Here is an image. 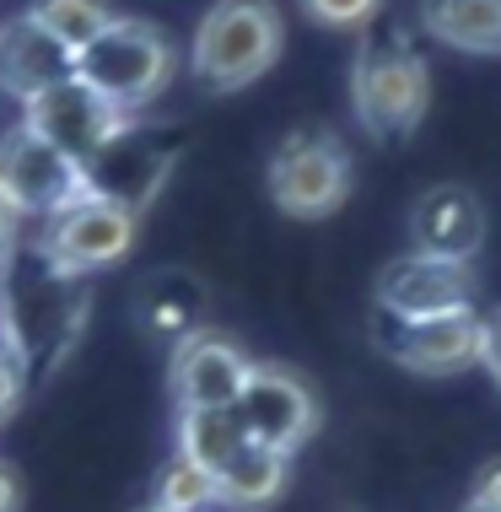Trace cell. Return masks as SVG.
Returning <instances> with one entry per match:
<instances>
[{"instance_id":"52a82bcc","label":"cell","mask_w":501,"mask_h":512,"mask_svg":"<svg viewBox=\"0 0 501 512\" xmlns=\"http://www.w3.org/2000/svg\"><path fill=\"white\" fill-rule=\"evenodd\" d=\"M81 189H87V178L71 157H60L44 135H33L27 124L17 119L6 135H0V195L17 205V216H60L65 205H71Z\"/></svg>"},{"instance_id":"ffe728a7","label":"cell","mask_w":501,"mask_h":512,"mask_svg":"<svg viewBox=\"0 0 501 512\" xmlns=\"http://www.w3.org/2000/svg\"><path fill=\"white\" fill-rule=\"evenodd\" d=\"M151 507L157 512H211V507H221L216 475L200 469L194 459H184V453H173V459L162 464L157 486H151Z\"/></svg>"},{"instance_id":"3957f363","label":"cell","mask_w":501,"mask_h":512,"mask_svg":"<svg viewBox=\"0 0 501 512\" xmlns=\"http://www.w3.org/2000/svg\"><path fill=\"white\" fill-rule=\"evenodd\" d=\"M178 71V49L157 22L114 17L87 49L76 54V76L87 81L103 103H114L124 119H135L167 92Z\"/></svg>"},{"instance_id":"cb8c5ba5","label":"cell","mask_w":501,"mask_h":512,"mask_svg":"<svg viewBox=\"0 0 501 512\" xmlns=\"http://www.w3.org/2000/svg\"><path fill=\"white\" fill-rule=\"evenodd\" d=\"M469 502H491V507H501V459L480 469V480H475V491H469Z\"/></svg>"},{"instance_id":"83f0119b","label":"cell","mask_w":501,"mask_h":512,"mask_svg":"<svg viewBox=\"0 0 501 512\" xmlns=\"http://www.w3.org/2000/svg\"><path fill=\"white\" fill-rule=\"evenodd\" d=\"M141 512H157V507H141Z\"/></svg>"},{"instance_id":"44dd1931","label":"cell","mask_w":501,"mask_h":512,"mask_svg":"<svg viewBox=\"0 0 501 512\" xmlns=\"http://www.w3.org/2000/svg\"><path fill=\"white\" fill-rule=\"evenodd\" d=\"M302 17L329 33H367L383 17V0H302Z\"/></svg>"},{"instance_id":"4316f807","label":"cell","mask_w":501,"mask_h":512,"mask_svg":"<svg viewBox=\"0 0 501 512\" xmlns=\"http://www.w3.org/2000/svg\"><path fill=\"white\" fill-rule=\"evenodd\" d=\"M464 512H501V507H491V502H469Z\"/></svg>"},{"instance_id":"d4e9b609","label":"cell","mask_w":501,"mask_h":512,"mask_svg":"<svg viewBox=\"0 0 501 512\" xmlns=\"http://www.w3.org/2000/svg\"><path fill=\"white\" fill-rule=\"evenodd\" d=\"M17 232H22V216H17V205H11L6 195H0V259L17 248Z\"/></svg>"},{"instance_id":"5b68a950","label":"cell","mask_w":501,"mask_h":512,"mask_svg":"<svg viewBox=\"0 0 501 512\" xmlns=\"http://www.w3.org/2000/svg\"><path fill=\"white\" fill-rule=\"evenodd\" d=\"M135 238H141V211L81 189L60 216L44 221V259L54 275H97L114 270Z\"/></svg>"},{"instance_id":"484cf974","label":"cell","mask_w":501,"mask_h":512,"mask_svg":"<svg viewBox=\"0 0 501 512\" xmlns=\"http://www.w3.org/2000/svg\"><path fill=\"white\" fill-rule=\"evenodd\" d=\"M0 512H22V480L6 459H0Z\"/></svg>"},{"instance_id":"277c9868","label":"cell","mask_w":501,"mask_h":512,"mask_svg":"<svg viewBox=\"0 0 501 512\" xmlns=\"http://www.w3.org/2000/svg\"><path fill=\"white\" fill-rule=\"evenodd\" d=\"M275 211L291 221H324L351 200V151L329 130H291L264 168Z\"/></svg>"},{"instance_id":"2e32d148","label":"cell","mask_w":501,"mask_h":512,"mask_svg":"<svg viewBox=\"0 0 501 512\" xmlns=\"http://www.w3.org/2000/svg\"><path fill=\"white\" fill-rule=\"evenodd\" d=\"M286 480H291V459L286 453L259 448V442H243V448L216 469L221 507H238V512H259V507L281 502Z\"/></svg>"},{"instance_id":"6da1fadb","label":"cell","mask_w":501,"mask_h":512,"mask_svg":"<svg viewBox=\"0 0 501 512\" xmlns=\"http://www.w3.org/2000/svg\"><path fill=\"white\" fill-rule=\"evenodd\" d=\"M286 17L275 0H216L194 27L189 71L205 92H243L281 60Z\"/></svg>"},{"instance_id":"30bf717a","label":"cell","mask_w":501,"mask_h":512,"mask_svg":"<svg viewBox=\"0 0 501 512\" xmlns=\"http://www.w3.org/2000/svg\"><path fill=\"white\" fill-rule=\"evenodd\" d=\"M378 313L383 318H442L475 308V270L431 254H399L378 270Z\"/></svg>"},{"instance_id":"ba28073f","label":"cell","mask_w":501,"mask_h":512,"mask_svg":"<svg viewBox=\"0 0 501 512\" xmlns=\"http://www.w3.org/2000/svg\"><path fill=\"white\" fill-rule=\"evenodd\" d=\"M378 345L399 367L421 372V378H458V372L480 367L485 351V324L480 313H442V318H383L378 313Z\"/></svg>"},{"instance_id":"8fae6325","label":"cell","mask_w":501,"mask_h":512,"mask_svg":"<svg viewBox=\"0 0 501 512\" xmlns=\"http://www.w3.org/2000/svg\"><path fill=\"white\" fill-rule=\"evenodd\" d=\"M254 372V356L243 351L232 335L221 329H194L189 340L173 345V362H167V383H173L178 410H232Z\"/></svg>"},{"instance_id":"7402d4cb","label":"cell","mask_w":501,"mask_h":512,"mask_svg":"<svg viewBox=\"0 0 501 512\" xmlns=\"http://www.w3.org/2000/svg\"><path fill=\"white\" fill-rule=\"evenodd\" d=\"M22 367H17V356H6L0 351V426L11 421V415H17V405H22Z\"/></svg>"},{"instance_id":"4fadbf2b","label":"cell","mask_w":501,"mask_h":512,"mask_svg":"<svg viewBox=\"0 0 501 512\" xmlns=\"http://www.w3.org/2000/svg\"><path fill=\"white\" fill-rule=\"evenodd\" d=\"M485 243V205L464 184H437L410 205V254L475 265Z\"/></svg>"},{"instance_id":"8992f818","label":"cell","mask_w":501,"mask_h":512,"mask_svg":"<svg viewBox=\"0 0 501 512\" xmlns=\"http://www.w3.org/2000/svg\"><path fill=\"white\" fill-rule=\"evenodd\" d=\"M232 421H238V432L248 442H259V448L286 453L291 459L297 448L313 442L324 410H318V394H313V383L302 378V372H291L281 362H254L238 405H232Z\"/></svg>"},{"instance_id":"ac0fdd59","label":"cell","mask_w":501,"mask_h":512,"mask_svg":"<svg viewBox=\"0 0 501 512\" xmlns=\"http://www.w3.org/2000/svg\"><path fill=\"white\" fill-rule=\"evenodd\" d=\"M243 442L248 437L238 432L232 410H178V453L194 459L200 469H211V475L243 448Z\"/></svg>"},{"instance_id":"603a6c76","label":"cell","mask_w":501,"mask_h":512,"mask_svg":"<svg viewBox=\"0 0 501 512\" xmlns=\"http://www.w3.org/2000/svg\"><path fill=\"white\" fill-rule=\"evenodd\" d=\"M480 324H485V351H480V367L496 378V389H501V308L491 313H480Z\"/></svg>"},{"instance_id":"d6986e66","label":"cell","mask_w":501,"mask_h":512,"mask_svg":"<svg viewBox=\"0 0 501 512\" xmlns=\"http://www.w3.org/2000/svg\"><path fill=\"white\" fill-rule=\"evenodd\" d=\"M27 17H33L38 27H49V33L60 38L71 54H81L108 22L119 17V11L108 6V0H33Z\"/></svg>"},{"instance_id":"5bb4252c","label":"cell","mask_w":501,"mask_h":512,"mask_svg":"<svg viewBox=\"0 0 501 512\" xmlns=\"http://www.w3.org/2000/svg\"><path fill=\"white\" fill-rule=\"evenodd\" d=\"M76 76V54L49 33L38 27L27 11L0 22V92L17 98L22 108L38 98V92L60 87V81Z\"/></svg>"},{"instance_id":"7c38bea8","label":"cell","mask_w":501,"mask_h":512,"mask_svg":"<svg viewBox=\"0 0 501 512\" xmlns=\"http://www.w3.org/2000/svg\"><path fill=\"white\" fill-rule=\"evenodd\" d=\"M167 168H173V151H167L162 135H151L146 124H124V130L108 141L97 157L81 168L92 195H108L119 205H130V211H141V205L162 189Z\"/></svg>"},{"instance_id":"9c48e42d","label":"cell","mask_w":501,"mask_h":512,"mask_svg":"<svg viewBox=\"0 0 501 512\" xmlns=\"http://www.w3.org/2000/svg\"><path fill=\"white\" fill-rule=\"evenodd\" d=\"M22 124L33 135H44V141L60 151V157H71L76 168H87L130 119H124L114 103L97 98L81 76H71V81H60V87L38 92V98L22 108Z\"/></svg>"},{"instance_id":"e0dca14e","label":"cell","mask_w":501,"mask_h":512,"mask_svg":"<svg viewBox=\"0 0 501 512\" xmlns=\"http://www.w3.org/2000/svg\"><path fill=\"white\" fill-rule=\"evenodd\" d=\"M200 313H205V302H200V286H194L189 275H157V281H146V292L135 297V324L162 345H178V340H189L194 329H205Z\"/></svg>"},{"instance_id":"9a60e30c","label":"cell","mask_w":501,"mask_h":512,"mask_svg":"<svg viewBox=\"0 0 501 512\" xmlns=\"http://www.w3.org/2000/svg\"><path fill=\"white\" fill-rule=\"evenodd\" d=\"M421 27L442 49L501 54V0H421Z\"/></svg>"},{"instance_id":"7a4b0ae2","label":"cell","mask_w":501,"mask_h":512,"mask_svg":"<svg viewBox=\"0 0 501 512\" xmlns=\"http://www.w3.org/2000/svg\"><path fill=\"white\" fill-rule=\"evenodd\" d=\"M351 108L372 141H405L431 108V71L405 33L367 27L351 65Z\"/></svg>"}]
</instances>
